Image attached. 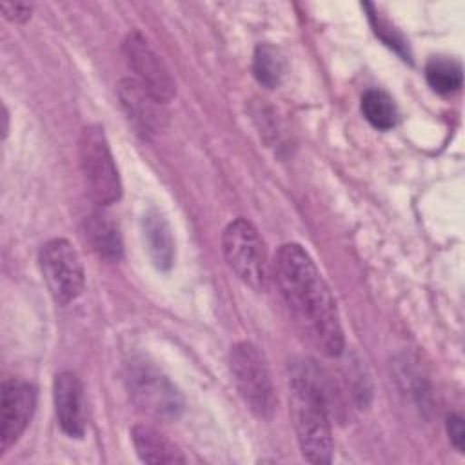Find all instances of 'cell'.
Here are the masks:
<instances>
[{
	"label": "cell",
	"instance_id": "obj_7",
	"mask_svg": "<svg viewBox=\"0 0 465 465\" xmlns=\"http://www.w3.org/2000/svg\"><path fill=\"white\" fill-rule=\"evenodd\" d=\"M38 267L54 302L65 305L82 294L85 283L84 265L76 249L65 238H53L42 245Z\"/></svg>",
	"mask_w": 465,
	"mask_h": 465
},
{
	"label": "cell",
	"instance_id": "obj_4",
	"mask_svg": "<svg viewBox=\"0 0 465 465\" xmlns=\"http://www.w3.org/2000/svg\"><path fill=\"white\" fill-rule=\"evenodd\" d=\"M229 367L236 391L249 411L269 420L276 409V394L267 360L260 349L249 341H238L231 347Z\"/></svg>",
	"mask_w": 465,
	"mask_h": 465
},
{
	"label": "cell",
	"instance_id": "obj_16",
	"mask_svg": "<svg viewBox=\"0 0 465 465\" xmlns=\"http://www.w3.org/2000/svg\"><path fill=\"white\" fill-rule=\"evenodd\" d=\"M361 113L365 120L381 131H387L398 122V109L394 100L381 89H369L361 96Z\"/></svg>",
	"mask_w": 465,
	"mask_h": 465
},
{
	"label": "cell",
	"instance_id": "obj_8",
	"mask_svg": "<svg viewBox=\"0 0 465 465\" xmlns=\"http://www.w3.org/2000/svg\"><path fill=\"white\" fill-rule=\"evenodd\" d=\"M124 56L131 71L134 73V80L162 105L167 104L174 93V80L160 58V54L149 45L145 36L138 31H131L122 45Z\"/></svg>",
	"mask_w": 465,
	"mask_h": 465
},
{
	"label": "cell",
	"instance_id": "obj_18",
	"mask_svg": "<svg viewBox=\"0 0 465 465\" xmlns=\"http://www.w3.org/2000/svg\"><path fill=\"white\" fill-rule=\"evenodd\" d=\"M369 16H371V20H372V24H374V27H376V29H374V31H376V35H380V36L383 38V42H385L387 45L394 47L400 54L409 56V47H407L405 40L400 36V33H398V31H394V29H391V25H389L387 22L380 20V18L376 16V13H374V11H371V13H369Z\"/></svg>",
	"mask_w": 465,
	"mask_h": 465
},
{
	"label": "cell",
	"instance_id": "obj_10",
	"mask_svg": "<svg viewBox=\"0 0 465 465\" xmlns=\"http://www.w3.org/2000/svg\"><path fill=\"white\" fill-rule=\"evenodd\" d=\"M53 401L58 425L69 438H82L85 432V400L80 378L64 371L53 381Z\"/></svg>",
	"mask_w": 465,
	"mask_h": 465
},
{
	"label": "cell",
	"instance_id": "obj_2",
	"mask_svg": "<svg viewBox=\"0 0 465 465\" xmlns=\"http://www.w3.org/2000/svg\"><path fill=\"white\" fill-rule=\"evenodd\" d=\"M289 405L302 456L309 463H329L332 460L329 398L320 371L311 361L291 367Z\"/></svg>",
	"mask_w": 465,
	"mask_h": 465
},
{
	"label": "cell",
	"instance_id": "obj_3",
	"mask_svg": "<svg viewBox=\"0 0 465 465\" xmlns=\"http://www.w3.org/2000/svg\"><path fill=\"white\" fill-rule=\"evenodd\" d=\"M125 387L133 405L154 420L173 421L183 412L180 391L158 367L145 360L127 363Z\"/></svg>",
	"mask_w": 465,
	"mask_h": 465
},
{
	"label": "cell",
	"instance_id": "obj_12",
	"mask_svg": "<svg viewBox=\"0 0 465 465\" xmlns=\"http://www.w3.org/2000/svg\"><path fill=\"white\" fill-rule=\"evenodd\" d=\"M131 441L138 458L145 463H183L185 456L158 429L138 423L131 429Z\"/></svg>",
	"mask_w": 465,
	"mask_h": 465
},
{
	"label": "cell",
	"instance_id": "obj_19",
	"mask_svg": "<svg viewBox=\"0 0 465 465\" xmlns=\"http://www.w3.org/2000/svg\"><path fill=\"white\" fill-rule=\"evenodd\" d=\"M4 16L11 22H16V24H22L25 20L31 18V5L29 4H24V2H2L0 5Z\"/></svg>",
	"mask_w": 465,
	"mask_h": 465
},
{
	"label": "cell",
	"instance_id": "obj_11",
	"mask_svg": "<svg viewBox=\"0 0 465 465\" xmlns=\"http://www.w3.org/2000/svg\"><path fill=\"white\" fill-rule=\"evenodd\" d=\"M118 100L122 111L125 113L131 125L136 129L138 134L149 138L151 134L158 133L163 125V113L162 104L154 100L133 76L122 78L118 82Z\"/></svg>",
	"mask_w": 465,
	"mask_h": 465
},
{
	"label": "cell",
	"instance_id": "obj_1",
	"mask_svg": "<svg viewBox=\"0 0 465 465\" xmlns=\"http://www.w3.org/2000/svg\"><path fill=\"white\" fill-rule=\"evenodd\" d=\"M272 272L302 332L325 356H338L343 331L336 302L309 252L300 243H283L274 256Z\"/></svg>",
	"mask_w": 465,
	"mask_h": 465
},
{
	"label": "cell",
	"instance_id": "obj_13",
	"mask_svg": "<svg viewBox=\"0 0 465 465\" xmlns=\"http://www.w3.org/2000/svg\"><path fill=\"white\" fill-rule=\"evenodd\" d=\"M84 238L91 245V249L104 260L118 262L124 254L120 229L105 213H93L85 218Z\"/></svg>",
	"mask_w": 465,
	"mask_h": 465
},
{
	"label": "cell",
	"instance_id": "obj_14",
	"mask_svg": "<svg viewBox=\"0 0 465 465\" xmlns=\"http://www.w3.org/2000/svg\"><path fill=\"white\" fill-rule=\"evenodd\" d=\"M143 238L147 243V252L160 271H169L174 263V240L171 227L163 214L156 209H149L143 214Z\"/></svg>",
	"mask_w": 465,
	"mask_h": 465
},
{
	"label": "cell",
	"instance_id": "obj_9",
	"mask_svg": "<svg viewBox=\"0 0 465 465\" xmlns=\"http://www.w3.org/2000/svg\"><path fill=\"white\" fill-rule=\"evenodd\" d=\"M36 405L35 387L22 378H7L0 394V454L13 447L27 429Z\"/></svg>",
	"mask_w": 465,
	"mask_h": 465
},
{
	"label": "cell",
	"instance_id": "obj_6",
	"mask_svg": "<svg viewBox=\"0 0 465 465\" xmlns=\"http://www.w3.org/2000/svg\"><path fill=\"white\" fill-rule=\"evenodd\" d=\"M222 251L227 267L245 285L263 291L269 276L267 249L258 229L245 218H236L223 229Z\"/></svg>",
	"mask_w": 465,
	"mask_h": 465
},
{
	"label": "cell",
	"instance_id": "obj_15",
	"mask_svg": "<svg viewBox=\"0 0 465 465\" xmlns=\"http://www.w3.org/2000/svg\"><path fill=\"white\" fill-rule=\"evenodd\" d=\"M252 74L263 87H278L285 74L283 54L271 44L256 45L252 54Z\"/></svg>",
	"mask_w": 465,
	"mask_h": 465
},
{
	"label": "cell",
	"instance_id": "obj_20",
	"mask_svg": "<svg viewBox=\"0 0 465 465\" xmlns=\"http://www.w3.org/2000/svg\"><path fill=\"white\" fill-rule=\"evenodd\" d=\"M447 430L452 445L463 452V441H465V429H463V420L458 414H450L447 418Z\"/></svg>",
	"mask_w": 465,
	"mask_h": 465
},
{
	"label": "cell",
	"instance_id": "obj_5",
	"mask_svg": "<svg viewBox=\"0 0 465 465\" xmlns=\"http://www.w3.org/2000/svg\"><path fill=\"white\" fill-rule=\"evenodd\" d=\"M80 169L85 180L89 196L98 205H111L122 196V182L118 169L100 125H87L78 138Z\"/></svg>",
	"mask_w": 465,
	"mask_h": 465
},
{
	"label": "cell",
	"instance_id": "obj_17",
	"mask_svg": "<svg viewBox=\"0 0 465 465\" xmlns=\"http://www.w3.org/2000/svg\"><path fill=\"white\" fill-rule=\"evenodd\" d=\"M427 84L440 94H452L460 91L463 82L461 65L450 58H430L425 65Z\"/></svg>",
	"mask_w": 465,
	"mask_h": 465
}]
</instances>
